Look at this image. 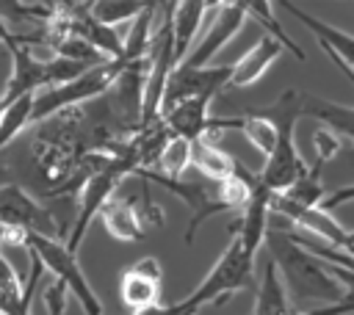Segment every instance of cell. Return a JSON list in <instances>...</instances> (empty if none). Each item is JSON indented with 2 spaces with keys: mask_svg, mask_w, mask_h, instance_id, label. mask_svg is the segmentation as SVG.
<instances>
[{
  "mask_svg": "<svg viewBox=\"0 0 354 315\" xmlns=\"http://www.w3.org/2000/svg\"><path fill=\"white\" fill-rule=\"evenodd\" d=\"M268 257L274 260L282 282H288L293 301H326V304H340L348 298L343 285L332 271H326L288 229H268L266 235Z\"/></svg>",
  "mask_w": 354,
  "mask_h": 315,
  "instance_id": "1",
  "label": "cell"
},
{
  "mask_svg": "<svg viewBox=\"0 0 354 315\" xmlns=\"http://www.w3.org/2000/svg\"><path fill=\"white\" fill-rule=\"evenodd\" d=\"M254 249L238 235L232 232L230 246L221 251V257L213 262V268L207 271V276L180 301L171 304H160L144 315H199V309L205 304H224L232 293L243 290L252 285L254 276Z\"/></svg>",
  "mask_w": 354,
  "mask_h": 315,
  "instance_id": "2",
  "label": "cell"
},
{
  "mask_svg": "<svg viewBox=\"0 0 354 315\" xmlns=\"http://www.w3.org/2000/svg\"><path fill=\"white\" fill-rule=\"evenodd\" d=\"M301 102H304V91L288 88L271 105L252 108V113L274 122L277 130H279V144H277L274 155L266 158V166L260 171V185L268 188L274 196L277 193H288L310 171L304 166L299 149H296V122H299V116H304L301 113Z\"/></svg>",
  "mask_w": 354,
  "mask_h": 315,
  "instance_id": "3",
  "label": "cell"
},
{
  "mask_svg": "<svg viewBox=\"0 0 354 315\" xmlns=\"http://www.w3.org/2000/svg\"><path fill=\"white\" fill-rule=\"evenodd\" d=\"M3 44L11 52V64H14V69H11L8 80H6V88H3V108L11 105L19 97L39 94L44 88H55V86L72 83L80 75H86L88 69H94L91 64L69 61V58H58V55H53V58H33L30 47L22 44L8 30L6 22H3Z\"/></svg>",
  "mask_w": 354,
  "mask_h": 315,
  "instance_id": "4",
  "label": "cell"
},
{
  "mask_svg": "<svg viewBox=\"0 0 354 315\" xmlns=\"http://www.w3.org/2000/svg\"><path fill=\"white\" fill-rule=\"evenodd\" d=\"M149 185L152 182L141 180L138 193H127V191L119 188L116 196L108 199L100 218H102V227L108 229L111 238L133 243V240H144L149 229L163 227V210H160V204L152 202Z\"/></svg>",
  "mask_w": 354,
  "mask_h": 315,
  "instance_id": "5",
  "label": "cell"
},
{
  "mask_svg": "<svg viewBox=\"0 0 354 315\" xmlns=\"http://www.w3.org/2000/svg\"><path fill=\"white\" fill-rule=\"evenodd\" d=\"M28 251L36 254L41 260L44 268H50L55 274V282H61L83 307L86 315H102V304L97 298V293L91 290L83 268L77 265L75 251L58 240V238H47V235H28Z\"/></svg>",
  "mask_w": 354,
  "mask_h": 315,
  "instance_id": "6",
  "label": "cell"
},
{
  "mask_svg": "<svg viewBox=\"0 0 354 315\" xmlns=\"http://www.w3.org/2000/svg\"><path fill=\"white\" fill-rule=\"evenodd\" d=\"M271 213H279L282 218H288L290 224H296L301 232H310L313 238L340 249V251H348L354 254V232L343 229L332 213H326L321 204H301L285 193H277L274 202H271Z\"/></svg>",
  "mask_w": 354,
  "mask_h": 315,
  "instance_id": "7",
  "label": "cell"
},
{
  "mask_svg": "<svg viewBox=\"0 0 354 315\" xmlns=\"http://www.w3.org/2000/svg\"><path fill=\"white\" fill-rule=\"evenodd\" d=\"M0 221L19 227L25 232L33 235H47V238H58L64 235V227L53 218V213L39 204L33 196H28V191L17 182H6L3 193H0Z\"/></svg>",
  "mask_w": 354,
  "mask_h": 315,
  "instance_id": "8",
  "label": "cell"
},
{
  "mask_svg": "<svg viewBox=\"0 0 354 315\" xmlns=\"http://www.w3.org/2000/svg\"><path fill=\"white\" fill-rule=\"evenodd\" d=\"M160 290H163V268L160 260L152 254L136 260L119 276V298L124 301V307H130L133 315H144L160 307Z\"/></svg>",
  "mask_w": 354,
  "mask_h": 315,
  "instance_id": "9",
  "label": "cell"
},
{
  "mask_svg": "<svg viewBox=\"0 0 354 315\" xmlns=\"http://www.w3.org/2000/svg\"><path fill=\"white\" fill-rule=\"evenodd\" d=\"M232 80V64L227 66H207V69H174V75L169 77L166 94H163V108L160 113L171 111L174 105L185 102V99H196V97H210L216 99Z\"/></svg>",
  "mask_w": 354,
  "mask_h": 315,
  "instance_id": "10",
  "label": "cell"
},
{
  "mask_svg": "<svg viewBox=\"0 0 354 315\" xmlns=\"http://www.w3.org/2000/svg\"><path fill=\"white\" fill-rule=\"evenodd\" d=\"M246 17H249L246 3H221V11L216 14L213 25L205 30L202 41L188 52V58L180 64V69H207L210 58L243 28Z\"/></svg>",
  "mask_w": 354,
  "mask_h": 315,
  "instance_id": "11",
  "label": "cell"
},
{
  "mask_svg": "<svg viewBox=\"0 0 354 315\" xmlns=\"http://www.w3.org/2000/svg\"><path fill=\"white\" fill-rule=\"evenodd\" d=\"M282 8L290 11V14L318 39V44L324 47V52H332L337 61H343V64L354 72V36H351V33H346V30H340V28H335V25H329V22H324V19H318V17H313V14H307V11L299 8L296 3H282Z\"/></svg>",
  "mask_w": 354,
  "mask_h": 315,
  "instance_id": "12",
  "label": "cell"
},
{
  "mask_svg": "<svg viewBox=\"0 0 354 315\" xmlns=\"http://www.w3.org/2000/svg\"><path fill=\"white\" fill-rule=\"evenodd\" d=\"M282 50H285V47H282L274 36L260 33V39L252 44V50H249L243 58H238V61L232 64V80H230V88H246V86H254V83L266 75V69L279 58Z\"/></svg>",
  "mask_w": 354,
  "mask_h": 315,
  "instance_id": "13",
  "label": "cell"
},
{
  "mask_svg": "<svg viewBox=\"0 0 354 315\" xmlns=\"http://www.w3.org/2000/svg\"><path fill=\"white\" fill-rule=\"evenodd\" d=\"M210 8H213V3H196V0L174 3V61H177V66L194 50L191 41L202 25L205 11H210Z\"/></svg>",
  "mask_w": 354,
  "mask_h": 315,
  "instance_id": "14",
  "label": "cell"
},
{
  "mask_svg": "<svg viewBox=\"0 0 354 315\" xmlns=\"http://www.w3.org/2000/svg\"><path fill=\"white\" fill-rule=\"evenodd\" d=\"M238 160L230 155V152H224L221 146H216L210 138H199V141H194V169L205 177V180H210V182H224V180H230L235 171H238Z\"/></svg>",
  "mask_w": 354,
  "mask_h": 315,
  "instance_id": "15",
  "label": "cell"
},
{
  "mask_svg": "<svg viewBox=\"0 0 354 315\" xmlns=\"http://www.w3.org/2000/svg\"><path fill=\"white\" fill-rule=\"evenodd\" d=\"M33 105H36V94H28L3 108V119H0V146L3 149H8L14 144V138H19L28 124H33Z\"/></svg>",
  "mask_w": 354,
  "mask_h": 315,
  "instance_id": "16",
  "label": "cell"
},
{
  "mask_svg": "<svg viewBox=\"0 0 354 315\" xmlns=\"http://www.w3.org/2000/svg\"><path fill=\"white\" fill-rule=\"evenodd\" d=\"M235 122H238V130L243 133V138H246L257 152H263L266 158L274 155V149H277V144H279V130H277L274 122H268V119H263V116H257V113H252V111H246L243 116H235Z\"/></svg>",
  "mask_w": 354,
  "mask_h": 315,
  "instance_id": "17",
  "label": "cell"
},
{
  "mask_svg": "<svg viewBox=\"0 0 354 315\" xmlns=\"http://www.w3.org/2000/svg\"><path fill=\"white\" fill-rule=\"evenodd\" d=\"M246 11H249V17L263 28V33H268V36H274L288 52H293L296 55V61H304V50L285 33V28H282V22L277 19V14H274V3H263V0H252V3H246Z\"/></svg>",
  "mask_w": 354,
  "mask_h": 315,
  "instance_id": "18",
  "label": "cell"
},
{
  "mask_svg": "<svg viewBox=\"0 0 354 315\" xmlns=\"http://www.w3.org/2000/svg\"><path fill=\"white\" fill-rule=\"evenodd\" d=\"M194 166V141L183 138V135H174L160 158H158V166H155V174H163V177H171V180H180V174Z\"/></svg>",
  "mask_w": 354,
  "mask_h": 315,
  "instance_id": "19",
  "label": "cell"
},
{
  "mask_svg": "<svg viewBox=\"0 0 354 315\" xmlns=\"http://www.w3.org/2000/svg\"><path fill=\"white\" fill-rule=\"evenodd\" d=\"M149 3H116V0H97L91 3V14L94 19H100L102 25H116V22H124V19H138L144 11H147Z\"/></svg>",
  "mask_w": 354,
  "mask_h": 315,
  "instance_id": "20",
  "label": "cell"
},
{
  "mask_svg": "<svg viewBox=\"0 0 354 315\" xmlns=\"http://www.w3.org/2000/svg\"><path fill=\"white\" fill-rule=\"evenodd\" d=\"M313 144H315V158H321V160H332L335 155H337V149H340V138L332 133V130H318L315 133V138H313Z\"/></svg>",
  "mask_w": 354,
  "mask_h": 315,
  "instance_id": "21",
  "label": "cell"
},
{
  "mask_svg": "<svg viewBox=\"0 0 354 315\" xmlns=\"http://www.w3.org/2000/svg\"><path fill=\"white\" fill-rule=\"evenodd\" d=\"M66 293L69 290L61 282H55L53 287L44 290V304H47L50 315H64V309H66Z\"/></svg>",
  "mask_w": 354,
  "mask_h": 315,
  "instance_id": "22",
  "label": "cell"
},
{
  "mask_svg": "<svg viewBox=\"0 0 354 315\" xmlns=\"http://www.w3.org/2000/svg\"><path fill=\"white\" fill-rule=\"evenodd\" d=\"M351 199H354V185H348V188H340V191H332L329 196H324L321 207L329 213V210H335V207H340V204H346V202H351Z\"/></svg>",
  "mask_w": 354,
  "mask_h": 315,
  "instance_id": "23",
  "label": "cell"
}]
</instances>
